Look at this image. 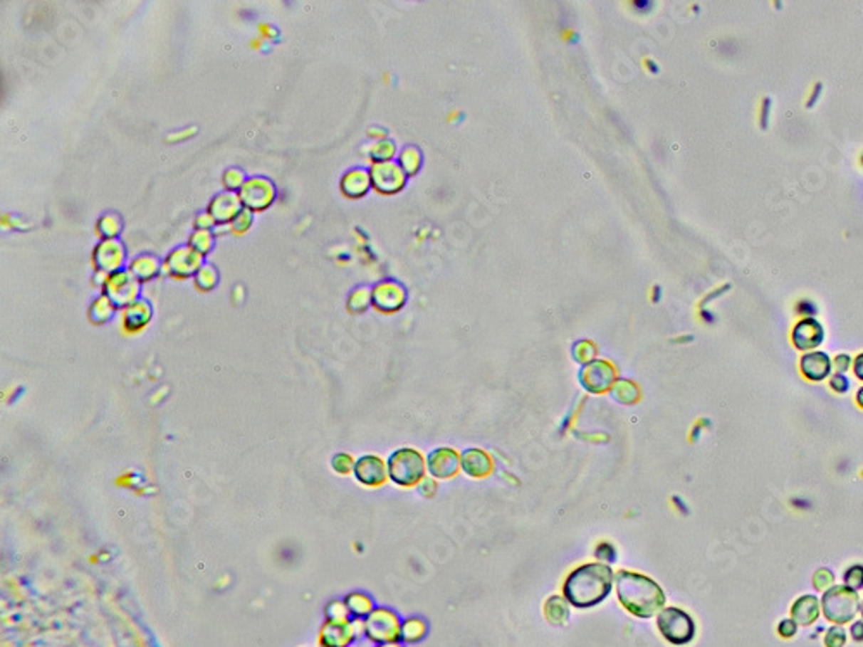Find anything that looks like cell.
Listing matches in <instances>:
<instances>
[{
    "instance_id": "obj_1",
    "label": "cell",
    "mask_w": 863,
    "mask_h": 647,
    "mask_svg": "<svg viewBox=\"0 0 863 647\" xmlns=\"http://www.w3.org/2000/svg\"><path fill=\"white\" fill-rule=\"evenodd\" d=\"M614 572L612 564L591 561L579 564L568 573L561 587V596L575 609H591L606 601L613 591Z\"/></svg>"
},
{
    "instance_id": "obj_2",
    "label": "cell",
    "mask_w": 863,
    "mask_h": 647,
    "mask_svg": "<svg viewBox=\"0 0 863 647\" xmlns=\"http://www.w3.org/2000/svg\"><path fill=\"white\" fill-rule=\"evenodd\" d=\"M614 587L622 608L641 620L657 616L665 608V591L657 580L644 573L620 569L614 573Z\"/></svg>"
},
{
    "instance_id": "obj_3",
    "label": "cell",
    "mask_w": 863,
    "mask_h": 647,
    "mask_svg": "<svg viewBox=\"0 0 863 647\" xmlns=\"http://www.w3.org/2000/svg\"><path fill=\"white\" fill-rule=\"evenodd\" d=\"M389 480L402 488L418 487L427 478V456L414 447H401L387 458Z\"/></svg>"
},
{
    "instance_id": "obj_4",
    "label": "cell",
    "mask_w": 863,
    "mask_h": 647,
    "mask_svg": "<svg viewBox=\"0 0 863 647\" xmlns=\"http://www.w3.org/2000/svg\"><path fill=\"white\" fill-rule=\"evenodd\" d=\"M657 628L671 646H687L696 637L693 616L677 606H666L657 614Z\"/></svg>"
},
{
    "instance_id": "obj_5",
    "label": "cell",
    "mask_w": 863,
    "mask_h": 647,
    "mask_svg": "<svg viewBox=\"0 0 863 647\" xmlns=\"http://www.w3.org/2000/svg\"><path fill=\"white\" fill-rule=\"evenodd\" d=\"M860 599L848 585H834L822 596V611L834 624H848L858 613Z\"/></svg>"
},
{
    "instance_id": "obj_6",
    "label": "cell",
    "mask_w": 863,
    "mask_h": 647,
    "mask_svg": "<svg viewBox=\"0 0 863 647\" xmlns=\"http://www.w3.org/2000/svg\"><path fill=\"white\" fill-rule=\"evenodd\" d=\"M365 638L373 646L385 642H401V624L399 614L390 608H375L365 618Z\"/></svg>"
},
{
    "instance_id": "obj_7",
    "label": "cell",
    "mask_w": 863,
    "mask_h": 647,
    "mask_svg": "<svg viewBox=\"0 0 863 647\" xmlns=\"http://www.w3.org/2000/svg\"><path fill=\"white\" fill-rule=\"evenodd\" d=\"M276 195L278 190L275 183L266 177H249L239 192L244 209H249L254 214L270 209L275 204Z\"/></svg>"
},
{
    "instance_id": "obj_8",
    "label": "cell",
    "mask_w": 863,
    "mask_h": 647,
    "mask_svg": "<svg viewBox=\"0 0 863 647\" xmlns=\"http://www.w3.org/2000/svg\"><path fill=\"white\" fill-rule=\"evenodd\" d=\"M103 294L117 307V311L140 299L142 283L128 270H121L108 276Z\"/></svg>"
},
{
    "instance_id": "obj_9",
    "label": "cell",
    "mask_w": 863,
    "mask_h": 647,
    "mask_svg": "<svg viewBox=\"0 0 863 647\" xmlns=\"http://www.w3.org/2000/svg\"><path fill=\"white\" fill-rule=\"evenodd\" d=\"M206 258L197 254L192 247L178 246L166 254L162 259V276H171L174 280H194L195 273L202 268Z\"/></svg>"
},
{
    "instance_id": "obj_10",
    "label": "cell",
    "mask_w": 863,
    "mask_h": 647,
    "mask_svg": "<svg viewBox=\"0 0 863 647\" xmlns=\"http://www.w3.org/2000/svg\"><path fill=\"white\" fill-rule=\"evenodd\" d=\"M128 252L121 238L99 240L92 251V264L95 271H104L108 275L126 270L128 266Z\"/></svg>"
},
{
    "instance_id": "obj_11",
    "label": "cell",
    "mask_w": 863,
    "mask_h": 647,
    "mask_svg": "<svg viewBox=\"0 0 863 647\" xmlns=\"http://www.w3.org/2000/svg\"><path fill=\"white\" fill-rule=\"evenodd\" d=\"M365 637L363 620L347 621H327L321 626L320 646L321 647H349L357 638Z\"/></svg>"
},
{
    "instance_id": "obj_12",
    "label": "cell",
    "mask_w": 863,
    "mask_h": 647,
    "mask_svg": "<svg viewBox=\"0 0 863 647\" xmlns=\"http://www.w3.org/2000/svg\"><path fill=\"white\" fill-rule=\"evenodd\" d=\"M617 380V368L605 359H594L592 363L585 364L580 372V384L587 392L596 394V396L610 392Z\"/></svg>"
},
{
    "instance_id": "obj_13",
    "label": "cell",
    "mask_w": 863,
    "mask_h": 647,
    "mask_svg": "<svg viewBox=\"0 0 863 647\" xmlns=\"http://www.w3.org/2000/svg\"><path fill=\"white\" fill-rule=\"evenodd\" d=\"M427 471L435 480H451L461 471V453L453 447H437L427 456Z\"/></svg>"
},
{
    "instance_id": "obj_14",
    "label": "cell",
    "mask_w": 863,
    "mask_h": 647,
    "mask_svg": "<svg viewBox=\"0 0 863 647\" xmlns=\"http://www.w3.org/2000/svg\"><path fill=\"white\" fill-rule=\"evenodd\" d=\"M352 475L361 485L368 488L384 487L387 480H389L387 461H384V459L377 454H365L356 459Z\"/></svg>"
},
{
    "instance_id": "obj_15",
    "label": "cell",
    "mask_w": 863,
    "mask_h": 647,
    "mask_svg": "<svg viewBox=\"0 0 863 647\" xmlns=\"http://www.w3.org/2000/svg\"><path fill=\"white\" fill-rule=\"evenodd\" d=\"M406 294L401 285L392 280H384L372 288V306L384 315H392L404 306Z\"/></svg>"
},
{
    "instance_id": "obj_16",
    "label": "cell",
    "mask_w": 863,
    "mask_h": 647,
    "mask_svg": "<svg viewBox=\"0 0 863 647\" xmlns=\"http://www.w3.org/2000/svg\"><path fill=\"white\" fill-rule=\"evenodd\" d=\"M373 189L382 194H394L404 185V171L394 162H373L370 168Z\"/></svg>"
},
{
    "instance_id": "obj_17",
    "label": "cell",
    "mask_w": 863,
    "mask_h": 647,
    "mask_svg": "<svg viewBox=\"0 0 863 647\" xmlns=\"http://www.w3.org/2000/svg\"><path fill=\"white\" fill-rule=\"evenodd\" d=\"M152 316H154V309H152V306H150V303L140 297V299L135 300V303L130 304V306H126L125 309H121L120 311L121 330H123L125 333H128V335H137V333H142L150 325Z\"/></svg>"
},
{
    "instance_id": "obj_18",
    "label": "cell",
    "mask_w": 863,
    "mask_h": 647,
    "mask_svg": "<svg viewBox=\"0 0 863 647\" xmlns=\"http://www.w3.org/2000/svg\"><path fill=\"white\" fill-rule=\"evenodd\" d=\"M242 202H240L239 194L235 192H223L216 194L207 204V213L213 216L216 225H230L240 211H242Z\"/></svg>"
},
{
    "instance_id": "obj_19",
    "label": "cell",
    "mask_w": 863,
    "mask_h": 647,
    "mask_svg": "<svg viewBox=\"0 0 863 647\" xmlns=\"http://www.w3.org/2000/svg\"><path fill=\"white\" fill-rule=\"evenodd\" d=\"M461 471L470 478L483 480L494 473V459L487 451L470 447L461 453Z\"/></svg>"
},
{
    "instance_id": "obj_20",
    "label": "cell",
    "mask_w": 863,
    "mask_h": 647,
    "mask_svg": "<svg viewBox=\"0 0 863 647\" xmlns=\"http://www.w3.org/2000/svg\"><path fill=\"white\" fill-rule=\"evenodd\" d=\"M791 339L800 351H812L824 342V327L815 318H803L793 328Z\"/></svg>"
},
{
    "instance_id": "obj_21",
    "label": "cell",
    "mask_w": 863,
    "mask_h": 647,
    "mask_svg": "<svg viewBox=\"0 0 863 647\" xmlns=\"http://www.w3.org/2000/svg\"><path fill=\"white\" fill-rule=\"evenodd\" d=\"M126 270L132 273L142 285L149 283L162 275V259L157 258L156 254H150V252H140V254L133 256L130 259Z\"/></svg>"
},
{
    "instance_id": "obj_22",
    "label": "cell",
    "mask_w": 863,
    "mask_h": 647,
    "mask_svg": "<svg viewBox=\"0 0 863 647\" xmlns=\"http://www.w3.org/2000/svg\"><path fill=\"white\" fill-rule=\"evenodd\" d=\"M372 177L370 169L352 168L345 171L340 178V192L347 199H361L372 189Z\"/></svg>"
},
{
    "instance_id": "obj_23",
    "label": "cell",
    "mask_w": 863,
    "mask_h": 647,
    "mask_svg": "<svg viewBox=\"0 0 863 647\" xmlns=\"http://www.w3.org/2000/svg\"><path fill=\"white\" fill-rule=\"evenodd\" d=\"M800 368L805 378H808V380L812 382H822L830 375L832 361H830V357L825 352H807L801 357Z\"/></svg>"
},
{
    "instance_id": "obj_24",
    "label": "cell",
    "mask_w": 863,
    "mask_h": 647,
    "mask_svg": "<svg viewBox=\"0 0 863 647\" xmlns=\"http://www.w3.org/2000/svg\"><path fill=\"white\" fill-rule=\"evenodd\" d=\"M568 601L563 596H551L544 602V616L553 626H563L570 620Z\"/></svg>"
},
{
    "instance_id": "obj_25",
    "label": "cell",
    "mask_w": 863,
    "mask_h": 647,
    "mask_svg": "<svg viewBox=\"0 0 863 647\" xmlns=\"http://www.w3.org/2000/svg\"><path fill=\"white\" fill-rule=\"evenodd\" d=\"M820 608L815 596H801L791 608L793 620L800 625H812L818 618Z\"/></svg>"
},
{
    "instance_id": "obj_26",
    "label": "cell",
    "mask_w": 863,
    "mask_h": 647,
    "mask_svg": "<svg viewBox=\"0 0 863 647\" xmlns=\"http://www.w3.org/2000/svg\"><path fill=\"white\" fill-rule=\"evenodd\" d=\"M344 602L345 606H347L349 614H351L352 620H365V618L377 608L373 597L370 596V594L360 591L349 592L347 596H345Z\"/></svg>"
},
{
    "instance_id": "obj_27",
    "label": "cell",
    "mask_w": 863,
    "mask_h": 647,
    "mask_svg": "<svg viewBox=\"0 0 863 647\" xmlns=\"http://www.w3.org/2000/svg\"><path fill=\"white\" fill-rule=\"evenodd\" d=\"M121 231H123V218H121V214L114 213V211L100 214L99 219L95 221V235L99 240L120 238Z\"/></svg>"
},
{
    "instance_id": "obj_28",
    "label": "cell",
    "mask_w": 863,
    "mask_h": 647,
    "mask_svg": "<svg viewBox=\"0 0 863 647\" xmlns=\"http://www.w3.org/2000/svg\"><path fill=\"white\" fill-rule=\"evenodd\" d=\"M117 307L105 297L103 292L95 297L88 307V320L93 325H105L116 316Z\"/></svg>"
},
{
    "instance_id": "obj_29",
    "label": "cell",
    "mask_w": 863,
    "mask_h": 647,
    "mask_svg": "<svg viewBox=\"0 0 863 647\" xmlns=\"http://www.w3.org/2000/svg\"><path fill=\"white\" fill-rule=\"evenodd\" d=\"M610 394H612V397L614 399V401L620 402V404H624V406L637 404L642 397L641 389H639V385L636 384V382L625 380V378H620V380L614 382V385L612 386V390H610Z\"/></svg>"
},
{
    "instance_id": "obj_30",
    "label": "cell",
    "mask_w": 863,
    "mask_h": 647,
    "mask_svg": "<svg viewBox=\"0 0 863 647\" xmlns=\"http://www.w3.org/2000/svg\"><path fill=\"white\" fill-rule=\"evenodd\" d=\"M429 633V625L420 616H409L401 624V642L402 644H417L423 641Z\"/></svg>"
},
{
    "instance_id": "obj_31",
    "label": "cell",
    "mask_w": 863,
    "mask_h": 647,
    "mask_svg": "<svg viewBox=\"0 0 863 647\" xmlns=\"http://www.w3.org/2000/svg\"><path fill=\"white\" fill-rule=\"evenodd\" d=\"M194 287L197 288L199 292H211L214 290L216 287H218L219 283V271L218 268L214 266V264L204 263L202 264V268L195 273L194 276Z\"/></svg>"
},
{
    "instance_id": "obj_32",
    "label": "cell",
    "mask_w": 863,
    "mask_h": 647,
    "mask_svg": "<svg viewBox=\"0 0 863 647\" xmlns=\"http://www.w3.org/2000/svg\"><path fill=\"white\" fill-rule=\"evenodd\" d=\"M214 243L216 235L209 230H194L192 233L189 235V240H187V246L192 247L202 258H206V256H209L211 252H213Z\"/></svg>"
},
{
    "instance_id": "obj_33",
    "label": "cell",
    "mask_w": 863,
    "mask_h": 647,
    "mask_svg": "<svg viewBox=\"0 0 863 647\" xmlns=\"http://www.w3.org/2000/svg\"><path fill=\"white\" fill-rule=\"evenodd\" d=\"M372 306V290L368 287H357L347 297V311L352 315H361Z\"/></svg>"
},
{
    "instance_id": "obj_34",
    "label": "cell",
    "mask_w": 863,
    "mask_h": 647,
    "mask_svg": "<svg viewBox=\"0 0 863 647\" xmlns=\"http://www.w3.org/2000/svg\"><path fill=\"white\" fill-rule=\"evenodd\" d=\"M247 174L246 171L235 168V166H231V168H226L223 171L221 174V183H223V189L226 190V192H235L239 194L240 189H242L244 185H246L247 182Z\"/></svg>"
},
{
    "instance_id": "obj_35",
    "label": "cell",
    "mask_w": 863,
    "mask_h": 647,
    "mask_svg": "<svg viewBox=\"0 0 863 647\" xmlns=\"http://www.w3.org/2000/svg\"><path fill=\"white\" fill-rule=\"evenodd\" d=\"M330 465H332V470L335 471L337 475L347 477V475L354 473V465H356V459H354L352 456L347 453H337L332 456V461H330Z\"/></svg>"
},
{
    "instance_id": "obj_36",
    "label": "cell",
    "mask_w": 863,
    "mask_h": 647,
    "mask_svg": "<svg viewBox=\"0 0 863 647\" xmlns=\"http://www.w3.org/2000/svg\"><path fill=\"white\" fill-rule=\"evenodd\" d=\"M325 616H327V621H347V620H351V614H349L347 606H345L344 601H339V599L330 601L328 604L325 606Z\"/></svg>"
},
{
    "instance_id": "obj_37",
    "label": "cell",
    "mask_w": 863,
    "mask_h": 647,
    "mask_svg": "<svg viewBox=\"0 0 863 647\" xmlns=\"http://www.w3.org/2000/svg\"><path fill=\"white\" fill-rule=\"evenodd\" d=\"M254 213H251L249 209H242L240 213L235 216L234 221L230 223V231L234 235H246L247 231L251 230L252 225H254Z\"/></svg>"
},
{
    "instance_id": "obj_38",
    "label": "cell",
    "mask_w": 863,
    "mask_h": 647,
    "mask_svg": "<svg viewBox=\"0 0 863 647\" xmlns=\"http://www.w3.org/2000/svg\"><path fill=\"white\" fill-rule=\"evenodd\" d=\"M596 354H597L596 345L589 340L577 342L575 347H573V357H575L579 363H584V364L592 363V361L596 359Z\"/></svg>"
},
{
    "instance_id": "obj_39",
    "label": "cell",
    "mask_w": 863,
    "mask_h": 647,
    "mask_svg": "<svg viewBox=\"0 0 863 647\" xmlns=\"http://www.w3.org/2000/svg\"><path fill=\"white\" fill-rule=\"evenodd\" d=\"M370 154H372L373 162H387L394 156V145L389 140H378L377 144H373Z\"/></svg>"
},
{
    "instance_id": "obj_40",
    "label": "cell",
    "mask_w": 863,
    "mask_h": 647,
    "mask_svg": "<svg viewBox=\"0 0 863 647\" xmlns=\"http://www.w3.org/2000/svg\"><path fill=\"white\" fill-rule=\"evenodd\" d=\"M844 584L853 591L863 589V564H854V567L846 569Z\"/></svg>"
},
{
    "instance_id": "obj_41",
    "label": "cell",
    "mask_w": 863,
    "mask_h": 647,
    "mask_svg": "<svg viewBox=\"0 0 863 647\" xmlns=\"http://www.w3.org/2000/svg\"><path fill=\"white\" fill-rule=\"evenodd\" d=\"M594 556H596L601 563L612 564L617 561V549L610 542H600L596 545V549H594Z\"/></svg>"
},
{
    "instance_id": "obj_42",
    "label": "cell",
    "mask_w": 863,
    "mask_h": 647,
    "mask_svg": "<svg viewBox=\"0 0 863 647\" xmlns=\"http://www.w3.org/2000/svg\"><path fill=\"white\" fill-rule=\"evenodd\" d=\"M846 642V632L841 626H832L825 636V646L827 647H842Z\"/></svg>"
},
{
    "instance_id": "obj_43",
    "label": "cell",
    "mask_w": 863,
    "mask_h": 647,
    "mask_svg": "<svg viewBox=\"0 0 863 647\" xmlns=\"http://www.w3.org/2000/svg\"><path fill=\"white\" fill-rule=\"evenodd\" d=\"M214 228H216V221L213 219V216L207 213V211H204V213H199L194 218V230L213 231Z\"/></svg>"
},
{
    "instance_id": "obj_44",
    "label": "cell",
    "mask_w": 863,
    "mask_h": 647,
    "mask_svg": "<svg viewBox=\"0 0 863 647\" xmlns=\"http://www.w3.org/2000/svg\"><path fill=\"white\" fill-rule=\"evenodd\" d=\"M813 582H815V587L818 589V591H822V589L829 587V585L834 582L832 572H830V569H827V568H820L815 573V577H813Z\"/></svg>"
},
{
    "instance_id": "obj_45",
    "label": "cell",
    "mask_w": 863,
    "mask_h": 647,
    "mask_svg": "<svg viewBox=\"0 0 863 647\" xmlns=\"http://www.w3.org/2000/svg\"><path fill=\"white\" fill-rule=\"evenodd\" d=\"M830 389L834 390V392L837 394H844L849 390V380L846 378V375H842V373H836L832 378H830Z\"/></svg>"
},
{
    "instance_id": "obj_46",
    "label": "cell",
    "mask_w": 863,
    "mask_h": 647,
    "mask_svg": "<svg viewBox=\"0 0 863 647\" xmlns=\"http://www.w3.org/2000/svg\"><path fill=\"white\" fill-rule=\"evenodd\" d=\"M418 492H420L423 498H427V499L434 498L435 492H437V480L432 478V477H427L420 483V485H418Z\"/></svg>"
},
{
    "instance_id": "obj_47",
    "label": "cell",
    "mask_w": 863,
    "mask_h": 647,
    "mask_svg": "<svg viewBox=\"0 0 863 647\" xmlns=\"http://www.w3.org/2000/svg\"><path fill=\"white\" fill-rule=\"evenodd\" d=\"M779 633L785 638L793 637L796 633V621L795 620H784L779 624Z\"/></svg>"
},
{
    "instance_id": "obj_48",
    "label": "cell",
    "mask_w": 863,
    "mask_h": 647,
    "mask_svg": "<svg viewBox=\"0 0 863 647\" xmlns=\"http://www.w3.org/2000/svg\"><path fill=\"white\" fill-rule=\"evenodd\" d=\"M849 364H852V357L846 356V354H840V356L834 359V366H836V372L842 373L844 375L846 372L849 369Z\"/></svg>"
},
{
    "instance_id": "obj_49",
    "label": "cell",
    "mask_w": 863,
    "mask_h": 647,
    "mask_svg": "<svg viewBox=\"0 0 863 647\" xmlns=\"http://www.w3.org/2000/svg\"><path fill=\"white\" fill-rule=\"evenodd\" d=\"M796 311L800 312V315L807 316V318H812V316L817 312V307L813 306V303H810V300H803V303L797 304Z\"/></svg>"
},
{
    "instance_id": "obj_50",
    "label": "cell",
    "mask_w": 863,
    "mask_h": 647,
    "mask_svg": "<svg viewBox=\"0 0 863 647\" xmlns=\"http://www.w3.org/2000/svg\"><path fill=\"white\" fill-rule=\"evenodd\" d=\"M195 128H189V130H182V132L178 133H169L168 135V142H180L185 140V138H189L190 135H194Z\"/></svg>"
},
{
    "instance_id": "obj_51",
    "label": "cell",
    "mask_w": 863,
    "mask_h": 647,
    "mask_svg": "<svg viewBox=\"0 0 863 647\" xmlns=\"http://www.w3.org/2000/svg\"><path fill=\"white\" fill-rule=\"evenodd\" d=\"M108 276H109L108 273H104V271H95V273H93V276H92V283L95 285V287H99L100 290H103V287H104L105 280H108Z\"/></svg>"
},
{
    "instance_id": "obj_52",
    "label": "cell",
    "mask_w": 863,
    "mask_h": 647,
    "mask_svg": "<svg viewBox=\"0 0 863 647\" xmlns=\"http://www.w3.org/2000/svg\"><path fill=\"white\" fill-rule=\"evenodd\" d=\"M852 637L857 642L863 641V621H854L852 626Z\"/></svg>"
},
{
    "instance_id": "obj_53",
    "label": "cell",
    "mask_w": 863,
    "mask_h": 647,
    "mask_svg": "<svg viewBox=\"0 0 863 647\" xmlns=\"http://www.w3.org/2000/svg\"><path fill=\"white\" fill-rule=\"evenodd\" d=\"M853 372H854V375L860 378V380H863V354H860V356H857V359H854Z\"/></svg>"
},
{
    "instance_id": "obj_54",
    "label": "cell",
    "mask_w": 863,
    "mask_h": 647,
    "mask_svg": "<svg viewBox=\"0 0 863 647\" xmlns=\"http://www.w3.org/2000/svg\"><path fill=\"white\" fill-rule=\"evenodd\" d=\"M820 90H822V85H817V87H815V92H813V95H812V99L808 100V105H810V107H812V105L815 104V100L818 99V93H820Z\"/></svg>"
},
{
    "instance_id": "obj_55",
    "label": "cell",
    "mask_w": 863,
    "mask_h": 647,
    "mask_svg": "<svg viewBox=\"0 0 863 647\" xmlns=\"http://www.w3.org/2000/svg\"><path fill=\"white\" fill-rule=\"evenodd\" d=\"M373 647H404L402 642H385V644H377Z\"/></svg>"
},
{
    "instance_id": "obj_56",
    "label": "cell",
    "mask_w": 863,
    "mask_h": 647,
    "mask_svg": "<svg viewBox=\"0 0 863 647\" xmlns=\"http://www.w3.org/2000/svg\"><path fill=\"white\" fill-rule=\"evenodd\" d=\"M857 404L863 409V386L857 392Z\"/></svg>"
},
{
    "instance_id": "obj_57",
    "label": "cell",
    "mask_w": 863,
    "mask_h": 647,
    "mask_svg": "<svg viewBox=\"0 0 863 647\" xmlns=\"http://www.w3.org/2000/svg\"><path fill=\"white\" fill-rule=\"evenodd\" d=\"M634 6L641 7V9H646V7H651V6H653V4H651V2H636V4H634Z\"/></svg>"
},
{
    "instance_id": "obj_58",
    "label": "cell",
    "mask_w": 863,
    "mask_h": 647,
    "mask_svg": "<svg viewBox=\"0 0 863 647\" xmlns=\"http://www.w3.org/2000/svg\"><path fill=\"white\" fill-rule=\"evenodd\" d=\"M860 611H862V614H863V602H862V606H860Z\"/></svg>"
},
{
    "instance_id": "obj_59",
    "label": "cell",
    "mask_w": 863,
    "mask_h": 647,
    "mask_svg": "<svg viewBox=\"0 0 863 647\" xmlns=\"http://www.w3.org/2000/svg\"><path fill=\"white\" fill-rule=\"evenodd\" d=\"M862 162H863V157H862Z\"/></svg>"
}]
</instances>
